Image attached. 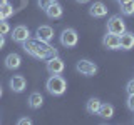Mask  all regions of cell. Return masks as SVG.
<instances>
[{"mask_svg":"<svg viewBox=\"0 0 134 125\" xmlns=\"http://www.w3.org/2000/svg\"><path fill=\"white\" fill-rule=\"evenodd\" d=\"M116 2H117V3H121V2H126V0H116Z\"/></svg>","mask_w":134,"mask_h":125,"instance_id":"30","label":"cell"},{"mask_svg":"<svg viewBox=\"0 0 134 125\" xmlns=\"http://www.w3.org/2000/svg\"><path fill=\"white\" fill-rule=\"evenodd\" d=\"M77 3H87V2H91V0H75Z\"/></svg>","mask_w":134,"mask_h":125,"instance_id":"27","label":"cell"},{"mask_svg":"<svg viewBox=\"0 0 134 125\" xmlns=\"http://www.w3.org/2000/svg\"><path fill=\"white\" fill-rule=\"evenodd\" d=\"M5 68H8V70H17L20 65H22V57L19 55V53H8V55L5 57Z\"/></svg>","mask_w":134,"mask_h":125,"instance_id":"13","label":"cell"},{"mask_svg":"<svg viewBox=\"0 0 134 125\" xmlns=\"http://www.w3.org/2000/svg\"><path fill=\"white\" fill-rule=\"evenodd\" d=\"M7 3H8V0H0V8H2L3 5H7Z\"/></svg>","mask_w":134,"mask_h":125,"instance_id":"26","label":"cell"},{"mask_svg":"<svg viewBox=\"0 0 134 125\" xmlns=\"http://www.w3.org/2000/svg\"><path fill=\"white\" fill-rule=\"evenodd\" d=\"M97 115L102 117V118H107V120L112 118V115H114V107H112L111 103H100Z\"/></svg>","mask_w":134,"mask_h":125,"instance_id":"17","label":"cell"},{"mask_svg":"<svg viewBox=\"0 0 134 125\" xmlns=\"http://www.w3.org/2000/svg\"><path fill=\"white\" fill-rule=\"evenodd\" d=\"M35 39H39L42 42H49L54 39V28L49 27V25H40V27H37L35 30Z\"/></svg>","mask_w":134,"mask_h":125,"instance_id":"8","label":"cell"},{"mask_svg":"<svg viewBox=\"0 0 134 125\" xmlns=\"http://www.w3.org/2000/svg\"><path fill=\"white\" fill-rule=\"evenodd\" d=\"M10 32H12V40L17 42V43H24L27 39H30V30L25 25H17Z\"/></svg>","mask_w":134,"mask_h":125,"instance_id":"7","label":"cell"},{"mask_svg":"<svg viewBox=\"0 0 134 125\" xmlns=\"http://www.w3.org/2000/svg\"><path fill=\"white\" fill-rule=\"evenodd\" d=\"M119 43H121V48L122 50H131L134 48V33L132 32H122L119 35Z\"/></svg>","mask_w":134,"mask_h":125,"instance_id":"12","label":"cell"},{"mask_svg":"<svg viewBox=\"0 0 134 125\" xmlns=\"http://www.w3.org/2000/svg\"><path fill=\"white\" fill-rule=\"evenodd\" d=\"M45 89L50 95H54V97H60V95L65 93L67 90V82L64 77H60V73L57 75H50L47 78V82H45Z\"/></svg>","mask_w":134,"mask_h":125,"instance_id":"2","label":"cell"},{"mask_svg":"<svg viewBox=\"0 0 134 125\" xmlns=\"http://www.w3.org/2000/svg\"><path fill=\"white\" fill-rule=\"evenodd\" d=\"M2 20H5V17H3V14H2V8H0V22Z\"/></svg>","mask_w":134,"mask_h":125,"instance_id":"28","label":"cell"},{"mask_svg":"<svg viewBox=\"0 0 134 125\" xmlns=\"http://www.w3.org/2000/svg\"><path fill=\"white\" fill-rule=\"evenodd\" d=\"M25 87H27V80H25L24 75H14V77L10 78V89L12 92H15V93H22L25 90Z\"/></svg>","mask_w":134,"mask_h":125,"instance_id":"10","label":"cell"},{"mask_svg":"<svg viewBox=\"0 0 134 125\" xmlns=\"http://www.w3.org/2000/svg\"><path fill=\"white\" fill-rule=\"evenodd\" d=\"M126 92H127V95L134 93V78H131V80L127 82V85H126Z\"/></svg>","mask_w":134,"mask_h":125,"instance_id":"23","label":"cell"},{"mask_svg":"<svg viewBox=\"0 0 134 125\" xmlns=\"http://www.w3.org/2000/svg\"><path fill=\"white\" fill-rule=\"evenodd\" d=\"M3 45H5V35H0V50L3 48Z\"/></svg>","mask_w":134,"mask_h":125,"instance_id":"25","label":"cell"},{"mask_svg":"<svg viewBox=\"0 0 134 125\" xmlns=\"http://www.w3.org/2000/svg\"><path fill=\"white\" fill-rule=\"evenodd\" d=\"M102 45L106 47L107 50H119L121 48V43H119V35L116 33H111L107 32L102 39Z\"/></svg>","mask_w":134,"mask_h":125,"instance_id":"9","label":"cell"},{"mask_svg":"<svg viewBox=\"0 0 134 125\" xmlns=\"http://www.w3.org/2000/svg\"><path fill=\"white\" fill-rule=\"evenodd\" d=\"M2 93H3V92H2V85H0V97H2Z\"/></svg>","mask_w":134,"mask_h":125,"instance_id":"29","label":"cell"},{"mask_svg":"<svg viewBox=\"0 0 134 125\" xmlns=\"http://www.w3.org/2000/svg\"><path fill=\"white\" fill-rule=\"evenodd\" d=\"M17 123H19V125H30V123H32V120L29 118V117H22V118L17 120Z\"/></svg>","mask_w":134,"mask_h":125,"instance_id":"24","label":"cell"},{"mask_svg":"<svg viewBox=\"0 0 134 125\" xmlns=\"http://www.w3.org/2000/svg\"><path fill=\"white\" fill-rule=\"evenodd\" d=\"M47 62V72L50 75H57V73H62L64 72V68H65V64H64V60H62L60 57H54V58H49V60H45Z\"/></svg>","mask_w":134,"mask_h":125,"instance_id":"6","label":"cell"},{"mask_svg":"<svg viewBox=\"0 0 134 125\" xmlns=\"http://www.w3.org/2000/svg\"><path fill=\"white\" fill-rule=\"evenodd\" d=\"M12 28H10V25H8L5 20H2V22H0V35H7L8 32H10Z\"/></svg>","mask_w":134,"mask_h":125,"instance_id":"21","label":"cell"},{"mask_svg":"<svg viewBox=\"0 0 134 125\" xmlns=\"http://www.w3.org/2000/svg\"><path fill=\"white\" fill-rule=\"evenodd\" d=\"M75 70L81 75H84V77H92V75L97 73V65L94 62L87 60V58H82V60H79L75 64Z\"/></svg>","mask_w":134,"mask_h":125,"instance_id":"4","label":"cell"},{"mask_svg":"<svg viewBox=\"0 0 134 125\" xmlns=\"http://www.w3.org/2000/svg\"><path fill=\"white\" fill-rule=\"evenodd\" d=\"M62 14H64V8H62L60 3H52L47 10H45V15L49 17V18H52V20H55V18H60Z\"/></svg>","mask_w":134,"mask_h":125,"instance_id":"15","label":"cell"},{"mask_svg":"<svg viewBox=\"0 0 134 125\" xmlns=\"http://www.w3.org/2000/svg\"><path fill=\"white\" fill-rule=\"evenodd\" d=\"M59 40H60V45H64V47L67 48H72L77 45V42H79V35H77V32L74 30V28H70V27H67L62 30L60 33V37H59Z\"/></svg>","mask_w":134,"mask_h":125,"instance_id":"3","label":"cell"},{"mask_svg":"<svg viewBox=\"0 0 134 125\" xmlns=\"http://www.w3.org/2000/svg\"><path fill=\"white\" fill-rule=\"evenodd\" d=\"M55 2H57V0H39L37 3H39V8H40V10L45 12L50 5H52V3H55Z\"/></svg>","mask_w":134,"mask_h":125,"instance_id":"20","label":"cell"},{"mask_svg":"<svg viewBox=\"0 0 134 125\" xmlns=\"http://www.w3.org/2000/svg\"><path fill=\"white\" fill-rule=\"evenodd\" d=\"M100 103H102V102H100L99 98H96V97L89 98V100H87V103H86V110H87V114H91V115H97Z\"/></svg>","mask_w":134,"mask_h":125,"instance_id":"16","label":"cell"},{"mask_svg":"<svg viewBox=\"0 0 134 125\" xmlns=\"http://www.w3.org/2000/svg\"><path fill=\"white\" fill-rule=\"evenodd\" d=\"M2 14H3V17H5V20H7L8 17H12V15H14V7H12L10 3L3 5V7H2Z\"/></svg>","mask_w":134,"mask_h":125,"instance_id":"19","label":"cell"},{"mask_svg":"<svg viewBox=\"0 0 134 125\" xmlns=\"http://www.w3.org/2000/svg\"><path fill=\"white\" fill-rule=\"evenodd\" d=\"M20 45L25 50V53H29L34 58H39V60H47V55L50 48H52V45H49L47 42H42L39 39H27Z\"/></svg>","mask_w":134,"mask_h":125,"instance_id":"1","label":"cell"},{"mask_svg":"<svg viewBox=\"0 0 134 125\" xmlns=\"http://www.w3.org/2000/svg\"><path fill=\"white\" fill-rule=\"evenodd\" d=\"M119 8H121V14L126 15V17L134 15V0H126V2H121L119 3Z\"/></svg>","mask_w":134,"mask_h":125,"instance_id":"18","label":"cell"},{"mask_svg":"<svg viewBox=\"0 0 134 125\" xmlns=\"http://www.w3.org/2000/svg\"><path fill=\"white\" fill-rule=\"evenodd\" d=\"M89 15L94 17V18H102V17L107 15V7L102 2H94L89 7Z\"/></svg>","mask_w":134,"mask_h":125,"instance_id":"11","label":"cell"},{"mask_svg":"<svg viewBox=\"0 0 134 125\" xmlns=\"http://www.w3.org/2000/svg\"><path fill=\"white\" fill-rule=\"evenodd\" d=\"M107 32L116 33V35H121L122 32H126V22L122 20V17L112 15L111 18L107 20Z\"/></svg>","mask_w":134,"mask_h":125,"instance_id":"5","label":"cell"},{"mask_svg":"<svg viewBox=\"0 0 134 125\" xmlns=\"http://www.w3.org/2000/svg\"><path fill=\"white\" fill-rule=\"evenodd\" d=\"M27 103H29V107H30L32 110H37V108H40L44 105V97H42L39 92H32V93L29 95Z\"/></svg>","mask_w":134,"mask_h":125,"instance_id":"14","label":"cell"},{"mask_svg":"<svg viewBox=\"0 0 134 125\" xmlns=\"http://www.w3.org/2000/svg\"><path fill=\"white\" fill-rule=\"evenodd\" d=\"M126 105L131 112H134V93H129L127 95V100H126Z\"/></svg>","mask_w":134,"mask_h":125,"instance_id":"22","label":"cell"}]
</instances>
